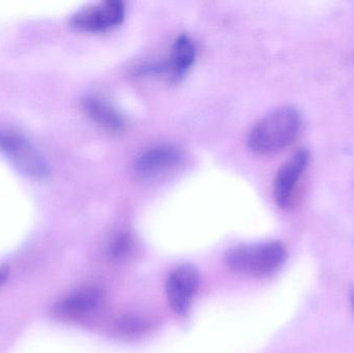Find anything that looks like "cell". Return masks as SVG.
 Listing matches in <instances>:
<instances>
[{
    "instance_id": "obj_1",
    "label": "cell",
    "mask_w": 354,
    "mask_h": 353,
    "mask_svg": "<svg viewBox=\"0 0 354 353\" xmlns=\"http://www.w3.org/2000/svg\"><path fill=\"white\" fill-rule=\"evenodd\" d=\"M301 126L299 112L284 106L264 116L250 132L249 147L259 155L279 153L295 142Z\"/></svg>"
},
{
    "instance_id": "obj_2",
    "label": "cell",
    "mask_w": 354,
    "mask_h": 353,
    "mask_svg": "<svg viewBox=\"0 0 354 353\" xmlns=\"http://www.w3.org/2000/svg\"><path fill=\"white\" fill-rule=\"evenodd\" d=\"M287 258L284 245L279 242L245 245L229 251L226 263L237 273L252 276H268L278 271Z\"/></svg>"
},
{
    "instance_id": "obj_3",
    "label": "cell",
    "mask_w": 354,
    "mask_h": 353,
    "mask_svg": "<svg viewBox=\"0 0 354 353\" xmlns=\"http://www.w3.org/2000/svg\"><path fill=\"white\" fill-rule=\"evenodd\" d=\"M0 151L26 175L46 180L50 175L47 162L24 136L10 128H0Z\"/></svg>"
},
{
    "instance_id": "obj_4",
    "label": "cell",
    "mask_w": 354,
    "mask_h": 353,
    "mask_svg": "<svg viewBox=\"0 0 354 353\" xmlns=\"http://www.w3.org/2000/svg\"><path fill=\"white\" fill-rule=\"evenodd\" d=\"M310 163V153L306 149L295 151L277 172L274 182V198L280 209L293 207L297 188Z\"/></svg>"
},
{
    "instance_id": "obj_5",
    "label": "cell",
    "mask_w": 354,
    "mask_h": 353,
    "mask_svg": "<svg viewBox=\"0 0 354 353\" xmlns=\"http://www.w3.org/2000/svg\"><path fill=\"white\" fill-rule=\"evenodd\" d=\"M126 6L118 0L97 2L79 10L72 18L75 28L84 32H103L122 24Z\"/></svg>"
},
{
    "instance_id": "obj_6",
    "label": "cell",
    "mask_w": 354,
    "mask_h": 353,
    "mask_svg": "<svg viewBox=\"0 0 354 353\" xmlns=\"http://www.w3.org/2000/svg\"><path fill=\"white\" fill-rule=\"evenodd\" d=\"M200 276L192 265H181L174 269L166 284L168 302L172 310L185 315L191 308L199 288Z\"/></svg>"
},
{
    "instance_id": "obj_7",
    "label": "cell",
    "mask_w": 354,
    "mask_h": 353,
    "mask_svg": "<svg viewBox=\"0 0 354 353\" xmlns=\"http://www.w3.org/2000/svg\"><path fill=\"white\" fill-rule=\"evenodd\" d=\"M197 50L193 39L187 35L177 37L172 46L169 59L162 64H151L141 68L145 74L167 73L171 78L179 79L185 76L195 64Z\"/></svg>"
},
{
    "instance_id": "obj_8",
    "label": "cell",
    "mask_w": 354,
    "mask_h": 353,
    "mask_svg": "<svg viewBox=\"0 0 354 353\" xmlns=\"http://www.w3.org/2000/svg\"><path fill=\"white\" fill-rule=\"evenodd\" d=\"M183 159L181 151L172 145H158L142 151L135 160V171L142 178L159 176L176 168Z\"/></svg>"
},
{
    "instance_id": "obj_9",
    "label": "cell",
    "mask_w": 354,
    "mask_h": 353,
    "mask_svg": "<svg viewBox=\"0 0 354 353\" xmlns=\"http://www.w3.org/2000/svg\"><path fill=\"white\" fill-rule=\"evenodd\" d=\"M103 294L97 287H85L60 300L54 312L58 316L78 319L93 313L101 304Z\"/></svg>"
},
{
    "instance_id": "obj_10",
    "label": "cell",
    "mask_w": 354,
    "mask_h": 353,
    "mask_svg": "<svg viewBox=\"0 0 354 353\" xmlns=\"http://www.w3.org/2000/svg\"><path fill=\"white\" fill-rule=\"evenodd\" d=\"M83 109L89 118L106 130L120 132L126 126L122 114L108 102L97 97H88L83 101Z\"/></svg>"
},
{
    "instance_id": "obj_11",
    "label": "cell",
    "mask_w": 354,
    "mask_h": 353,
    "mask_svg": "<svg viewBox=\"0 0 354 353\" xmlns=\"http://www.w3.org/2000/svg\"><path fill=\"white\" fill-rule=\"evenodd\" d=\"M133 242L128 236H122L112 245L111 253L118 259L127 258L133 252Z\"/></svg>"
},
{
    "instance_id": "obj_12",
    "label": "cell",
    "mask_w": 354,
    "mask_h": 353,
    "mask_svg": "<svg viewBox=\"0 0 354 353\" xmlns=\"http://www.w3.org/2000/svg\"><path fill=\"white\" fill-rule=\"evenodd\" d=\"M8 278V269L6 267H0V288L2 287Z\"/></svg>"
},
{
    "instance_id": "obj_13",
    "label": "cell",
    "mask_w": 354,
    "mask_h": 353,
    "mask_svg": "<svg viewBox=\"0 0 354 353\" xmlns=\"http://www.w3.org/2000/svg\"><path fill=\"white\" fill-rule=\"evenodd\" d=\"M351 306H353L354 310V283L353 284V286H351Z\"/></svg>"
}]
</instances>
